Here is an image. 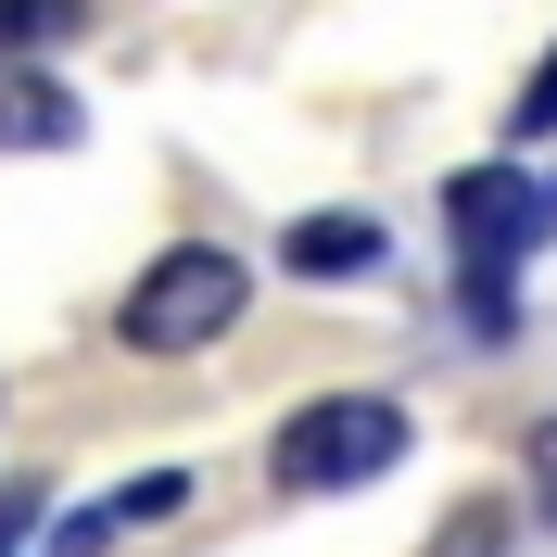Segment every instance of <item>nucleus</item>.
Instances as JSON below:
<instances>
[{
  "label": "nucleus",
  "mask_w": 557,
  "mask_h": 557,
  "mask_svg": "<svg viewBox=\"0 0 557 557\" xmlns=\"http://www.w3.org/2000/svg\"><path fill=\"white\" fill-rule=\"evenodd\" d=\"M431 557H507V507H456V520L431 532Z\"/></svg>",
  "instance_id": "nucleus-8"
},
{
  "label": "nucleus",
  "mask_w": 557,
  "mask_h": 557,
  "mask_svg": "<svg viewBox=\"0 0 557 557\" xmlns=\"http://www.w3.org/2000/svg\"><path fill=\"white\" fill-rule=\"evenodd\" d=\"M190 507V469H139L127 494H114V532H139V520H177Z\"/></svg>",
  "instance_id": "nucleus-7"
},
{
  "label": "nucleus",
  "mask_w": 557,
  "mask_h": 557,
  "mask_svg": "<svg viewBox=\"0 0 557 557\" xmlns=\"http://www.w3.org/2000/svg\"><path fill=\"white\" fill-rule=\"evenodd\" d=\"M38 520H51V494H38V482H0V557H26Z\"/></svg>",
  "instance_id": "nucleus-9"
},
{
  "label": "nucleus",
  "mask_w": 557,
  "mask_h": 557,
  "mask_svg": "<svg viewBox=\"0 0 557 557\" xmlns=\"http://www.w3.org/2000/svg\"><path fill=\"white\" fill-rule=\"evenodd\" d=\"M381 253H393L381 215H292V228H278V267L292 278H368Z\"/></svg>",
  "instance_id": "nucleus-4"
},
{
  "label": "nucleus",
  "mask_w": 557,
  "mask_h": 557,
  "mask_svg": "<svg viewBox=\"0 0 557 557\" xmlns=\"http://www.w3.org/2000/svg\"><path fill=\"white\" fill-rule=\"evenodd\" d=\"M76 38H89V0H0V64L76 51Z\"/></svg>",
  "instance_id": "nucleus-6"
},
{
  "label": "nucleus",
  "mask_w": 557,
  "mask_h": 557,
  "mask_svg": "<svg viewBox=\"0 0 557 557\" xmlns=\"http://www.w3.org/2000/svg\"><path fill=\"white\" fill-rule=\"evenodd\" d=\"M242 305H253V267H242L228 242H165L152 267L127 278L114 343H127V355H203V343L242 330Z\"/></svg>",
  "instance_id": "nucleus-1"
},
{
  "label": "nucleus",
  "mask_w": 557,
  "mask_h": 557,
  "mask_svg": "<svg viewBox=\"0 0 557 557\" xmlns=\"http://www.w3.org/2000/svg\"><path fill=\"white\" fill-rule=\"evenodd\" d=\"M532 482H545V520H557V418L532 431Z\"/></svg>",
  "instance_id": "nucleus-11"
},
{
  "label": "nucleus",
  "mask_w": 557,
  "mask_h": 557,
  "mask_svg": "<svg viewBox=\"0 0 557 557\" xmlns=\"http://www.w3.org/2000/svg\"><path fill=\"white\" fill-rule=\"evenodd\" d=\"M444 228H456V267H520L557 228V190L520 177V165H456L444 177Z\"/></svg>",
  "instance_id": "nucleus-3"
},
{
  "label": "nucleus",
  "mask_w": 557,
  "mask_h": 557,
  "mask_svg": "<svg viewBox=\"0 0 557 557\" xmlns=\"http://www.w3.org/2000/svg\"><path fill=\"white\" fill-rule=\"evenodd\" d=\"M507 127H520V139H545V127H557V51H545V76L520 89V114H507Z\"/></svg>",
  "instance_id": "nucleus-10"
},
{
  "label": "nucleus",
  "mask_w": 557,
  "mask_h": 557,
  "mask_svg": "<svg viewBox=\"0 0 557 557\" xmlns=\"http://www.w3.org/2000/svg\"><path fill=\"white\" fill-rule=\"evenodd\" d=\"M545 190H557V177H545Z\"/></svg>",
  "instance_id": "nucleus-12"
},
{
  "label": "nucleus",
  "mask_w": 557,
  "mask_h": 557,
  "mask_svg": "<svg viewBox=\"0 0 557 557\" xmlns=\"http://www.w3.org/2000/svg\"><path fill=\"white\" fill-rule=\"evenodd\" d=\"M76 89L64 76H38V64H0V152H76Z\"/></svg>",
  "instance_id": "nucleus-5"
},
{
  "label": "nucleus",
  "mask_w": 557,
  "mask_h": 557,
  "mask_svg": "<svg viewBox=\"0 0 557 557\" xmlns=\"http://www.w3.org/2000/svg\"><path fill=\"white\" fill-rule=\"evenodd\" d=\"M406 444H418V418L393 393H317L267 431V469H278V494H355L381 469H406Z\"/></svg>",
  "instance_id": "nucleus-2"
}]
</instances>
